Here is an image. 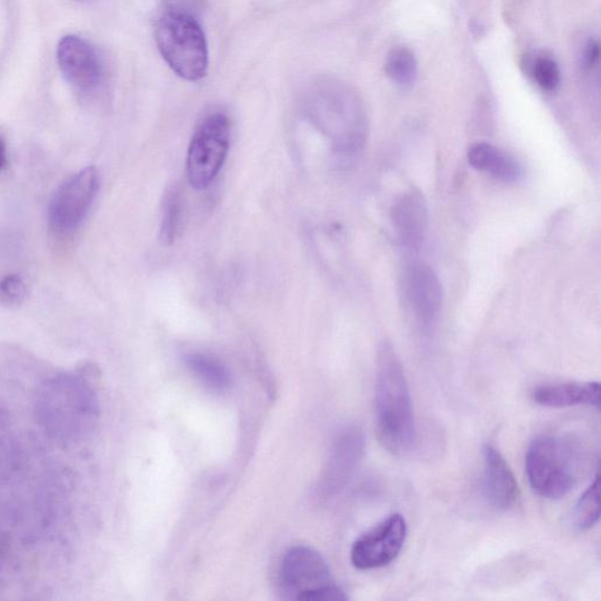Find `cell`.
I'll list each match as a JSON object with an SVG mask.
<instances>
[{
    "instance_id": "cell-1",
    "label": "cell",
    "mask_w": 601,
    "mask_h": 601,
    "mask_svg": "<svg viewBox=\"0 0 601 601\" xmlns=\"http://www.w3.org/2000/svg\"><path fill=\"white\" fill-rule=\"evenodd\" d=\"M40 425L61 442H74L90 432L98 414V401L90 380L82 372L60 375L41 388L36 403Z\"/></svg>"
},
{
    "instance_id": "cell-2",
    "label": "cell",
    "mask_w": 601,
    "mask_h": 601,
    "mask_svg": "<svg viewBox=\"0 0 601 601\" xmlns=\"http://www.w3.org/2000/svg\"><path fill=\"white\" fill-rule=\"evenodd\" d=\"M377 417L384 448L395 454L409 451L417 437L412 402L402 362L389 341L379 349Z\"/></svg>"
},
{
    "instance_id": "cell-3",
    "label": "cell",
    "mask_w": 601,
    "mask_h": 601,
    "mask_svg": "<svg viewBox=\"0 0 601 601\" xmlns=\"http://www.w3.org/2000/svg\"><path fill=\"white\" fill-rule=\"evenodd\" d=\"M156 40L166 63L182 79L197 81L209 70V49L198 19L166 11L156 24Z\"/></svg>"
},
{
    "instance_id": "cell-4",
    "label": "cell",
    "mask_w": 601,
    "mask_h": 601,
    "mask_svg": "<svg viewBox=\"0 0 601 601\" xmlns=\"http://www.w3.org/2000/svg\"><path fill=\"white\" fill-rule=\"evenodd\" d=\"M580 455L568 440L554 437L535 439L527 453V474L533 491L549 500H561L577 484Z\"/></svg>"
},
{
    "instance_id": "cell-5",
    "label": "cell",
    "mask_w": 601,
    "mask_h": 601,
    "mask_svg": "<svg viewBox=\"0 0 601 601\" xmlns=\"http://www.w3.org/2000/svg\"><path fill=\"white\" fill-rule=\"evenodd\" d=\"M281 583L289 599L344 601V591L334 583L324 558L314 549L297 547L284 555Z\"/></svg>"
},
{
    "instance_id": "cell-6",
    "label": "cell",
    "mask_w": 601,
    "mask_h": 601,
    "mask_svg": "<svg viewBox=\"0 0 601 601\" xmlns=\"http://www.w3.org/2000/svg\"><path fill=\"white\" fill-rule=\"evenodd\" d=\"M231 143L230 120L222 113L207 117L196 131L188 157L190 183L203 191L220 173Z\"/></svg>"
},
{
    "instance_id": "cell-7",
    "label": "cell",
    "mask_w": 601,
    "mask_h": 601,
    "mask_svg": "<svg viewBox=\"0 0 601 601\" xmlns=\"http://www.w3.org/2000/svg\"><path fill=\"white\" fill-rule=\"evenodd\" d=\"M99 189L100 177L94 166L61 183L49 204L50 230L58 237L73 234L90 212Z\"/></svg>"
},
{
    "instance_id": "cell-8",
    "label": "cell",
    "mask_w": 601,
    "mask_h": 601,
    "mask_svg": "<svg viewBox=\"0 0 601 601\" xmlns=\"http://www.w3.org/2000/svg\"><path fill=\"white\" fill-rule=\"evenodd\" d=\"M407 522L400 513H393L371 529L352 545L351 563L362 571L381 569L401 553L407 538Z\"/></svg>"
},
{
    "instance_id": "cell-9",
    "label": "cell",
    "mask_w": 601,
    "mask_h": 601,
    "mask_svg": "<svg viewBox=\"0 0 601 601\" xmlns=\"http://www.w3.org/2000/svg\"><path fill=\"white\" fill-rule=\"evenodd\" d=\"M404 298L411 314L425 329L437 323L443 303L442 283L425 263H412L404 276Z\"/></svg>"
},
{
    "instance_id": "cell-10",
    "label": "cell",
    "mask_w": 601,
    "mask_h": 601,
    "mask_svg": "<svg viewBox=\"0 0 601 601\" xmlns=\"http://www.w3.org/2000/svg\"><path fill=\"white\" fill-rule=\"evenodd\" d=\"M364 452V434L358 427L340 431L323 470L320 490L324 495L341 492L357 471Z\"/></svg>"
},
{
    "instance_id": "cell-11",
    "label": "cell",
    "mask_w": 601,
    "mask_h": 601,
    "mask_svg": "<svg viewBox=\"0 0 601 601\" xmlns=\"http://www.w3.org/2000/svg\"><path fill=\"white\" fill-rule=\"evenodd\" d=\"M58 64L70 84L81 91L98 87L101 78L99 58L87 40L67 36L59 41Z\"/></svg>"
},
{
    "instance_id": "cell-12",
    "label": "cell",
    "mask_w": 601,
    "mask_h": 601,
    "mask_svg": "<svg viewBox=\"0 0 601 601\" xmlns=\"http://www.w3.org/2000/svg\"><path fill=\"white\" fill-rule=\"evenodd\" d=\"M391 222L405 250L420 251L429 224L428 206L422 193L418 190H411L393 203Z\"/></svg>"
},
{
    "instance_id": "cell-13",
    "label": "cell",
    "mask_w": 601,
    "mask_h": 601,
    "mask_svg": "<svg viewBox=\"0 0 601 601\" xmlns=\"http://www.w3.org/2000/svg\"><path fill=\"white\" fill-rule=\"evenodd\" d=\"M483 459L487 500L495 509H510L518 497V484L511 468L502 453L491 445L484 448Z\"/></svg>"
},
{
    "instance_id": "cell-14",
    "label": "cell",
    "mask_w": 601,
    "mask_h": 601,
    "mask_svg": "<svg viewBox=\"0 0 601 601\" xmlns=\"http://www.w3.org/2000/svg\"><path fill=\"white\" fill-rule=\"evenodd\" d=\"M599 382H569L538 387L532 392L534 403L545 408L592 405L600 408Z\"/></svg>"
},
{
    "instance_id": "cell-15",
    "label": "cell",
    "mask_w": 601,
    "mask_h": 601,
    "mask_svg": "<svg viewBox=\"0 0 601 601\" xmlns=\"http://www.w3.org/2000/svg\"><path fill=\"white\" fill-rule=\"evenodd\" d=\"M468 160L474 170L507 183L520 181L523 177L520 162L487 142L473 144L468 152Z\"/></svg>"
},
{
    "instance_id": "cell-16",
    "label": "cell",
    "mask_w": 601,
    "mask_h": 601,
    "mask_svg": "<svg viewBox=\"0 0 601 601\" xmlns=\"http://www.w3.org/2000/svg\"><path fill=\"white\" fill-rule=\"evenodd\" d=\"M184 363L206 387L216 391H226L232 387L230 370L218 359L203 354V352H191L184 357Z\"/></svg>"
},
{
    "instance_id": "cell-17",
    "label": "cell",
    "mask_w": 601,
    "mask_h": 601,
    "mask_svg": "<svg viewBox=\"0 0 601 601\" xmlns=\"http://www.w3.org/2000/svg\"><path fill=\"white\" fill-rule=\"evenodd\" d=\"M184 204L181 191L173 186L164 194L163 212L160 228V240L164 246H171L181 233Z\"/></svg>"
},
{
    "instance_id": "cell-18",
    "label": "cell",
    "mask_w": 601,
    "mask_h": 601,
    "mask_svg": "<svg viewBox=\"0 0 601 601\" xmlns=\"http://www.w3.org/2000/svg\"><path fill=\"white\" fill-rule=\"evenodd\" d=\"M600 520V479L597 473L591 487L580 497L573 511V524L580 531L594 528Z\"/></svg>"
},
{
    "instance_id": "cell-19",
    "label": "cell",
    "mask_w": 601,
    "mask_h": 601,
    "mask_svg": "<svg viewBox=\"0 0 601 601\" xmlns=\"http://www.w3.org/2000/svg\"><path fill=\"white\" fill-rule=\"evenodd\" d=\"M385 71L399 87H411L418 76V61L407 48L393 49L387 59Z\"/></svg>"
},
{
    "instance_id": "cell-20",
    "label": "cell",
    "mask_w": 601,
    "mask_h": 601,
    "mask_svg": "<svg viewBox=\"0 0 601 601\" xmlns=\"http://www.w3.org/2000/svg\"><path fill=\"white\" fill-rule=\"evenodd\" d=\"M530 72L537 86L545 92H553L561 84V71L550 57L542 56L533 59Z\"/></svg>"
},
{
    "instance_id": "cell-21",
    "label": "cell",
    "mask_w": 601,
    "mask_h": 601,
    "mask_svg": "<svg viewBox=\"0 0 601 601\" xmlns=\"http://www.w3.org/2000/svg\"><path fill=\"white\" fill-rule=\"evenodd\" d=\"M27 297V287L22 278L9 276L0 281V302L8 305L22 304Z\"/></svg>"
},
{
    "instance_id": "cell-22",
    "label": "cell",
    "mask_w": 601,
    "mask_h": 601,
    "mask_svg": "<svg viewBox=\"0 0 601 601\" xmlns=\"http://www.w3.org/2000/svg\"><path fill=\"white\" fill-rule=\"evenodd\" d=\"M168 11L199 18L203 11V0H161Z\"/></svg>"
},
{
    "instance_id": "cell-23",
    "label": "cell",
    "mask_w": 601,
    "mask_h": 601,
    "mask_svg": "<svg viewBox=\"0 0 601 601\" xmlns=\"http://www.w3.org/2000/svg\"><path fill=\"white\" fill-rule=\"evenodd\" d=\"M600 49L595 40H590L584 52V66L591 68L599 59Z\"/></svg>"
},
{
    "instance_id": "cell-24",
    "label": "cell",
    "mask_w": 601,
    "mask_h": 601,
    "mask_svg": "<svg viewBox=\"0 0 601 601\" xmlns=\"http://www.w3.org/2000/svg\"><path fill=\"white\" fill-rule=\"evenodd\" d=\"M7 163V148L2 138H0V171L4 168Z\"/></svg>"
}]
</instances>
